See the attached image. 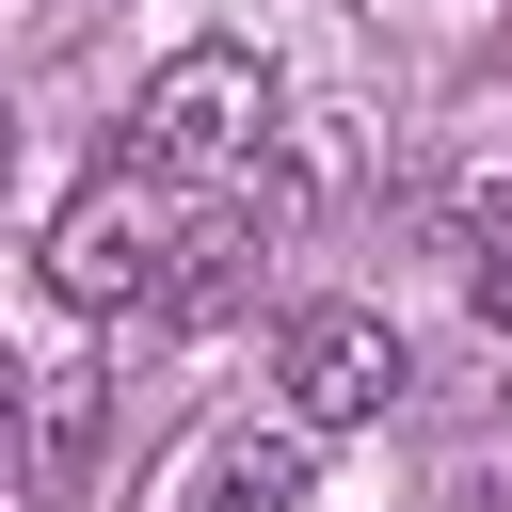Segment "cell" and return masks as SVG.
I'll use <instances>...</instances> for the list:
<instances>
[{
  "instance_id": "cell-3",
  "label": "cell",
  "mask_w": 512,
  "mask_h": 512,
  "mask_svg": "<svg viewBox=\"0 0 512 512\" xmlns=\"http://www.w3.org/2000/svg\"><path fill=\"white\" fill-rule=\"evenodd\" d=\"M400 400V320L384 304H304L288 320V416L304 432H368Z\"/></svg>"
},
{
  "instance_id": "cell-5",
  "label": "cell",
  "mask_w": 512,
  "mask_h": 512,
  "mask_svg": "<svg viewBox=\"0 0 512 512\" xmlns=\"http://www.w3.org/2000/svg\"><path fill=\"white\" fill-rule=\"evenodd\" d=\"M80 448H96V368H48V384H32V464L64 480Z\"/></svg>"
},
{
  "instance_id": "cell-1",
  "label": "cell",
  "mask_w": 512,
  "mask_h": 512,
  "mask_svg": "<svg viewBox=\"0 0 512 512\" xmlns=\"http://www.w3.org/2000/svg\"><path fill=\"white\" fill-rule=\"evenodd\" d=\"M128 160L176 176V192H208V208H240L256 160H272V64L256 48H176L144 80V112H128Z\"/></svg>"
},
{
  "instance_id": "cell-4",
  "label": "cell",
  "mask_w": 512,
  "mask_h": 512,
  "mask_svg": "<svg viewBox=\"0 0 512 512\" xmlns=\"http://www.w3.org/2000/svg\"><path fill=\"white\" fill-rule=\"evenodd\" d=\"M304 480H320V432L272 416V432H224L192 464V512H304Z\"/></svg>"
},
{
  "instance_id": "cell-2",
  "label": "cell",
  "mask_w": 512,
  "mask_h": 512,
  "mask_svg": "<svg viewBox=\"0 0 512 512\" xmlns=\"http://www.w3.org/2000/svg\"><path fill=\"white\" fill-rule=\"evenodd\" d=\"M192 224H208V192H176V176H144V160H112L64 224H48V288L64 304H144L160 320V288H176V256H192Z\"/></svg>"
}]
</instances>
